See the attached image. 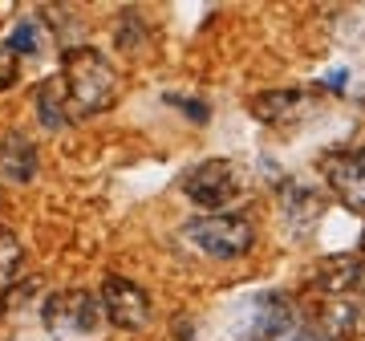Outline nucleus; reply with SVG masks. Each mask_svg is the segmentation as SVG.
Returning a JSON list of instances; mask_svg holds the SVG:
<instances>
[{
  "mask_svg": "<svg viewBox=\"0 0 365 341\" xmlns=\"http://www.w3.org/2000/svg\"><path fill=\"white\" fill-rule=\"evenodd\" d=\"M61 93H66L69 122L73 118H93L106 114L118 102V69L102 49L93 45H69L61 57Z\"/></svg>",
  "mask_w": 365,
  "mask_h": 341,
  "instance_id": "obj_1",
  "label": "nucleus"
},
{
  "mask_svg": "<svg viewBox=\"0 0 365 341\" xmlns=\"http://www.w3.org/2000/svg\"><path fill=\"white\" fill-rule=\"evenodd\" d=\"M179 240L207 260H240L256 248V223L248 215H235V211L195 215L179 228Z\"/></svg>",
  "mask_w": 365,
  "mask_h": 341,
  "instance_id": "obj_2",
  "label": "nucleus"
},
{
  "mask_svg": "<svg viewBox=\"0 0 365 341\" xmlns=\"http://www.w3.org/2000/svg\"><path fill=\"white\" fill-rule=\"evenodd\" d=\"M240 191H244V170L232 158H203L182 175V195L203 208V215H223Z\"/></svg>",
  "mask_w": 365,
  "mask_h": 341,
  "instance_id": "obj_3",
  "label": "nucleus"
},
{
  "mask_svg": "<svg viewBox=\"0 0 365 341\" xmlns=\"http://www.w3.org/2000/svg\"><path fill=\"white\" fill-rule=\"evenodd\" d=\"M41 321H45V329L53 337H61V341H93L106 325L98 297L86 289L53 292L49 301L41 305Z\"/></svg>",
  "mask_w": 365,
  "mask_h": 341,
  "instance_id": "obj_4",
  "label": "nucleus"
},
{
  "mask_svg": "<svg viewBox=\"0 0 365 341\" xmlns=\"http://www.w3.org/2000/svg\"><path fill=\"white\" fill-rule=\"evenodd\" d=\"M98 305H102V317L110 325L126 329V333H138V329L150 325V317H155V305H150V292L143 285H134L126 276L110 273L102 280V289H98Z\"/></svg>",
  "mask_w": 365,
  "mask_h": 341,
  "instance_id": "obj_5",
  "label": "nucleus"
},
{
  "mask_svg": "<svg viewBox=\"0 0 365 341\" xmlns=\"http://www.w3.org/2000/svg\"><path fill=\"white\" fill-rule=\"evenodd\" d=\"M252 118L272 126V131H292L300 122H309L317 114V93L313 90H264L252 98Z\"/></svg>",
  "mask_w": 365,
  "mask_h": 341,
  "instance_id": "obj_6",
  "label": "nucleus"
},
{
  "mask_svg": "<svg viewBox=\"0 0 365 341\" xmlns=\"http://www.w3.org/2000/svg\"><path fill=\"white\" fill-rule=\"evenodd\" d=\"M321 175H325V183L337 191L345 208L365 211V143L325 155L321 158Z\"/></svg>",
  "mask_w": 365,
  "mask_h": 341,
  "instance_id": "obj_7",
  "label": "nucleus"
},
{
  "mask_svg": "<svg viewBox=\"0 0 365 341\" xmlns=\"http://www.w3.org/2000/svg\"><path fill=\"white\" fill-rule=\"evenodd\" d=\"M365 285V256L361 252H341V256H325L309 268V280L304 289L317 292L321 301L329 297H345V292L361 289Z\"/></svg>",
  "mask_w": 365,
  "mask_h": 341,
  "instance_id": "obj_8",
  "label": "nucleus"
},
{
  "mask_svg": "<svg viewBox=\"0 0 365 341\" xmlns=\"http://www.w3.org/2000/svg\"><path fill=\"white\" fill-rule=\"evenodd\" d=\"M309 325L321 329L329 341H349L357 333H365V297L361 289L345 292V297H329L313 309Z\"/></svg>",
  "mask_w": 365,
  "mask_h": 341,
  "instance_id": "obj_9",
  "label": "nucleus"
},
{
  "mask_svg": "<svg viewBox=\"0 0 365 341\" xmlns=\"http://www.w3.org/2000/svg\"><path fill=\"white\" fill-rule=\"evenodd\" d=\"M37 146L29 143L25 134H4L0 138V179L9 183H33L37 179Z\"/></svg>",
  "mask_w": 365,
  "mask_h": 341,
  "instance_id": "obj_10",
  "label": "nucleus"
},
{
  "mask_svg": "<svg viewBox=\"0 0 365 341\" xmlns=\"http://www.w3.org/2000/svg\"><path fill=\"white\" fill-rule=\"evenodd\" d=\"M33 106H37L41 126H49V131H61V126L69 122L66 93H61V81H57V73H53V78H45V81L37 86V93H33Z\"/></svg>",
  "mask_w": 365,
  "mask_h": 341,
  "instance_id": "obj_11",
  "label": "nucleus"
},
{
  "mask_svg": "<svg viewBox=\"0 0 365 341\" xmlns=\"http://www.w3.org/2000/svg\"><path fill=\"white\" fill-rule=\"evenodd\" d=\"M25 268V244L16 240V232L0 228V289H13Z\"/></svg>",
  "mask_w": 365,
  "mask_h": 341,
  "instance_id": "obj_12",
  "label": "nucleus"
},
{
  "mask_svg": "<svg viewBox=\"0 0 365 341\" xmlns=\"http://www.w3.org/2000/svg\"><path fill=\"white\" fill-rule=\"evenodd\" d=\"M4 49H13L16 57H21V53H41L45 49V33H41L37 21H16V29L9 33V41H4Z\"/></svg>",
  "mask_w": 365,
  "mask_h": 341,
  "instance_id": "obj_13",
  "label": "nucleus"
},
{
  "mask_svg": "<svg viewBox=\"0 0 365 341\" xmlns=\"http://www.w3.org/2000/svg\"><path fill=\"white\" fill-rule=\"evenodd\" d=\"M16 81H21V57L0 45V90H13Z\"/></svg>",
  "mask_w": 365,
  "mask_h": 341,
  "instance_id": "obj_14",
  "label": "nucleus"
},
{
  "mask_svg": "<svg viewBox=\"0 0 365 341\" xmlns=\"http://www.w3.org/2000/svg\"><path fill=\"white\" fill-rule=\"evenodd\" d=\"M272 341H329V337L321 333V329H313L309 321H300V317H297V321H292L284 333H276Z\"/></svg>",
  "mask_w": 365,
  "mask_h": 341,
  "instance_id": "obj_15",
  "label": "nucleus"
},
{
  "mask_svg": "<svg viewBox=\"0 0 365 341\" xmlns=\"http://www.w3.org/2000/svg\"><path fill=\"white\" fill-rule=\"evenodd\" d=\"M325 86H329V90H345V69H337V73H329V78H325Z\"/></svg>",
  "mask_w": 365,
  "mask_h": 341,
  "instance_id": "obj_16",
  "label": "nucleus"
},
{
  "mask_svg": "<svg viewBox=\"0 0 365 341\" xmlns=\"http://www.w3.org/2000/svg\"><path fill=\"white\" fill-rule=\"evenodd\" d=\"M361 256H365V244H361Z\"/></svg>",
  "mask_w": 365,
  "mask_h": 341,
  "instance_id": "obj_17",
  "label": "nucleus"
}]
</instances>
